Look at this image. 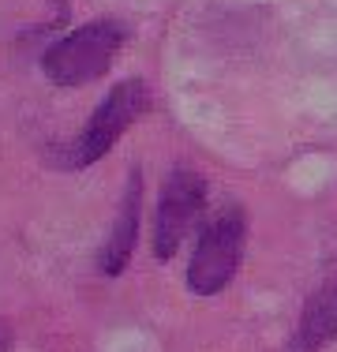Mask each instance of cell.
Wrapping results in <instances>:
<instances>
[{"label":"cell","instance_id":"4","mask_svg":"<svg viewBox=\"0 0 337 352\" xmlns=\"http://www.w3.org/2000/svg\"><path fill=\"white\" fill-rule=\"evenodd\" d=\"M202 199H206V184L199 173L191 169H173L162 188V206H157V225H154V255L173 258L176 248L184 244V236L191 232L195 217L202 210Z\"/></svg>","mask_w":337,"mask_h":352},{"label":"cell","instance_id":"7","mask_svg":"<svg viewBox=\"0 0 337 352\" xmlns=\"http://www.w3.org/2000/svg\"><path fill=\"white\" fill-rule=\"evenodd\" d=\"M12 349V330H8V322H0V352Z\"/></svg>","mask_w":337,"mask_h":352},{"label":"cell","instance_id":"3","mask_svg":"<svg viewBox=\"0 0 337 352\" xmlns=\"http://www.w3.org/2000/svg\"><path fill=\"white\" fill-rule=\"evenodd\" d=\"M240 251H243V217H240V210L214 217V221L202 229L199 248H195L191 266H188L191 292H199V296L221 292L225 285H229V278L236 274Z\"/></svg>","mask_w":337,"mask_h":352},{"label":"cell","instance_id":"6","mask_svg":"<svg viewBox=\"0 0 337 352\" xmlns=\"http://www.w3.org/2000/svg\"><path fill=\"white\" fill-rule=\"evenodd\" d=\"M135 225H139V176H131L128 184V195H124V206H120V217H116V229L109 236L105 251H101L98 266L101 274H120L131 258V248H135Z\"/></svg>","mask_w":337,"mask_h":352},{"label":"cell","instance_id":"5","mask_svg":"<svg viewBox=\"0 0 337 352\" xmlns=\"http://www.w3.org/2000/svg\"><path fill=\"white\" fill-rule=\"evenodd\" d=\"M334 338H337V266L307 296L289 352H318L326 341H334Z\"/></svg>","mask_w":337,"mask_h":352},{"label":"cell","instance_id":"2","mask_svg":"<svg viewBox=\"0 0 337 352\" xmlns=\"http://www.w3.org/2000/svg\"><path fill=\"white\" fill-rule=\"evenodd\" d=\"M142 109H146V87L139 79H128L120 87L109 90V98L94 109V116L87 120L79 139H72V146L64 150V165L67 169H83V165H94L101 154L113 150V142L124 135L131 120H139Z\"/></svg>","mask_w":337,"mask_h":352},{"label":"cell","instance_id":"1","mask_svg":"<svg viewBox=\"0 0 337 352\" xmlns=\"http://www.w3.org/2000/svg\"><path fill=\"white\" fill-rule=\"evenodd\" d=\"M120 41L124 30L116 23H87V27L64 34L61 41H53L41 56V68L56 87H83V82L98 79L101 72H109V64L120 53Z\"/></svg>","mask_w":337,"mask_h":352}]
</instances>
